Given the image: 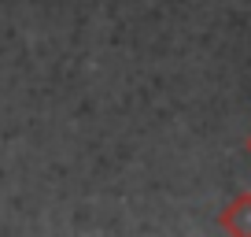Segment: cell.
<instances>
[{
	"label": "cell",
	"mask_w": 251,
	"mask_h": 237,
	"mask_svg": "<svg viewBox=\"0 0 251 237\" xmlns=\"http://www.w3.org/2000/svg\"><path fill=\"white\" fill-rule=\"evenodd\" d=\"M244 152H248V159H251V134H248V141H244Z\"/></svg>",
	"instance_id": "obj_2"
},
{
	"label": "cell",
	"mask_w": 251,
	"mask_h": 237,
	"mask_svg": "<svg viewBox=\"0 0 251 237\" xmlns=\"http://www.w3.org/2000/svg\"><path fill=\"white\" fill-rule=\"evenodd\" d=\"M218 230L222 234H236V237H251V189L236 193L218 215Z\"/></svg>",
	"instance_id": "obj_1"
}]
</instances>
